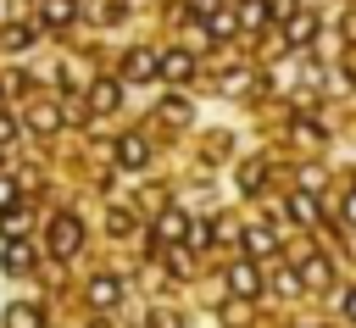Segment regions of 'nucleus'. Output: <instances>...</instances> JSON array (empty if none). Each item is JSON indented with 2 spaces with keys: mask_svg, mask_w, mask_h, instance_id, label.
<instances>
[{
  "mask_svg": "<svg viewBox=\"0 0 356 328\" xmlns=\"http://www.w3.org/2000/svg\"><path fill=\"white\" fill-rule=\"evenodd\" d=\"M239 189H245V195H256V189H261V161H245V172H239Z\"/></svg>",
  "mask_w": 356,
  "mask_h": 328,
  "instance_id": "obj_22",
  "label": "nucleus"
},
{
  "mask_svg": "<svg viewBox=\"0 0 356 328\" xmlns=\"http://www.w3.org/2000/svg\"><path fill=\"white\" fill-rule=\"evenodd\" d=\"M6 139H11V117H0V145H6Z\"/></svg>",
  "mask_w": 356,
  "mask_h": 328,
  "instance_id": "obj_31",
  "label": "nucleus"
},
{
  "mask_svg": "<svg viewBox=\"0 0 356 328\" xmlns=\"http://www.w3.org/2000/svg\"><path fill=\"white\" fill-rule=\"evenodd\" d=\"M117 300H122V278H117V272L89 278V306H95V311H111Z\"/></svg>",
  "mask_w": 356,
  "mask_h": 328,
  "instance_id": "obj_3",
  "label": "nucleus"
},
{
  "mask_svg": "<svg viewBox=\"0 0 356 328\" xmlns=\"http://www.w3.org/2000/svg\"><path fill=\"white\" fill-rule=\"evenodd\" d=\"M295 133H300V139H312V145H323V139H328V133H323V128H317V122H306V117H300V122H295Z\"/></svg>",
  "mask_w": 356,
  "mask_h": 328,
  "instance_id": "obj_25",
  "label": "nucleus"
},
{
  "mask_svg": "<svg viewBox=\"0 0 356 328\" xmlns=\"http://www.w3.org/2000/svg\"><path fill=\"white\" fill-rule=\"evenodd\" d=\"M0 267H6V272H28V267H33V250H28L22 239H6V250H0Z\"/></svg>",
  "mask_w": 356,
  "mask_h": 328,
  "instance_id": "obj_12",
  "label": "nucleus"
},
{
  "mask_svg": "<svg viewBox=\"0 0 356 328\" xmlns=\"http://www.w3.org/2000/svg\"><path fill=\"white\" fill-rule=\"evenodd\" d=\"M117 100H122V83H111V78H100V83H89V111H95V117H106V111H117Z\"/></svg>",
  "mask_w": 356,
  "mask_h": 328,
  "instance_id": "obj_5",
  "label": "nucleus"
},
{
  "mask_svg": "<svg viewBox=\"0 0 356 328\" xmlns=\"http://www.w3.org/2000/svg\"><path fill=\"white\" fill-rule=\"evenodd\" d=\"M117 161H122V167H145V161H150V139H145V133H122V139H117Z\"/></svg>",
  "mask_w": 356,
  "mask_h": 328,
  "instance_id": "obj_6",
  "label": "nucleus"
},
{
  "mask_svg": "<svg viewBox=\"0 0 356 328\" xmlns=\"http://www.w3.org/2000/svg\"><path fill=\"white\" fill-rule=\"evenodd\" d=\"M161 117H167V122H189V106H184V100H161Z\"/></svg>",
  "mask_w": 356,
  "mask_h": 328,
  "instance_id": "obj_24",
  "label": "nucleus"
},
{
  "mask_svg": "<svg viewBox=\"0 0 356 328\" xmlns=\"http://www.w3.org/2000/svg\"><path fill=\"white\" fill-rule=\"evenodd\" d=\"M72 11H78L72 0H44V28H67V22H72Z\"/></svg>",
  "mask_w": 356,
  "mask_h": 328,
  "instance_id": "obj_15",
  "label": "nucleus"
},
{
  "mask_svg": "<svg viewBox=\"0 0 356 328\" xmlns=\"http://www.w3.org/2000/svg\"><path fill=\"white\" fill-rule=\"evenodd\" d=\"M156 72H161L167 83H184V78L195 72V56H189V50H167V56H156Z\"/></svg>",
  "mask_w": 356,
  "mask_h": 328,
  "instance_id": "obj_4",
  "label": "nucleus"
},
{
  "mask_svg": "<svg viewBox=\"0 0 356 328\" xmlns=\"http://www.w3.org/2000/svg\"><path fill=\"white\" fill-rule=\"evenodd\" d=\"M345 33H350V39H356V11H350V17H345Z\"/></svg>",
  "mask_w": 356,
  "mask_h": 328,
  "instance_id": "obj_32",
  "label": "nucleus"
},
{
  "mask_svg": "<svg viewBox=\"0 0 356 328\" xmlns=\"http://www.w3.org/2000/svg\"><path fill=\"white\" fill-rule=\"evenodd\" d=\"M273 284H278L284 295H295V289H306V284H300V272H289V267H278V272H273Z\"/></svg>",
  "mask_w": 356,
  "mask_h": 328,
  "instance_id": "obj_23",
  "label": "nucleus"
},
{
  "mask_svg": "<svg viewBox=\"0 0 356 328\" xmlns=\"http://www.w3.org/2000/svg\"><path fill=\"white\" fill-rule=\"evenodd\" d=\"M228 289H234L239 300L261 295V261H250V256H245V261H234V267H228Z\"/></svg>",
  "mask_w": 356,
  "mask_h": 328,
  "instance_id": "obj_2",
  "label": "nucleus"
},
{
  "mask_svg": "<svg viewBox=\"0 0 356 328\" xmlns=\"http://www.w3.org/2000/svg\"><path fill=\"white\" fill-rule=\"evenodd\" d=\"M122 78H128V83H145V78H156V50H128V61H122Z\"/></svg>",
  "mask_w": 356,
  "mask_h": 328,
  "instance_id": "obj_7",
  "label": "nucleus"
},
{
  "mask_svg": "<svg viewBox=\"0 0 356 328\" xmlns=\"http://www.w3.org/2000/svg\"><path fill=\"white\" fill-rule=\"evenodd\" d=\"M339 311H345V317L356 322V289H345V300H339Z\"/></svg>",
  "mask_w": 356,
  "mask_h": 328,
  "instance_id": "obj_29",
  "label": "nucleus"
},
{
  "mask_svg": "<svg viewBox=\"0 0 356 328\" xmlns=\"http://www.w3.org/2000/svg\"><path fill=\"white\" fill-rule=\"evenodd\" d=\"M234 28H239V17H234V11H211V17H206V33H211V39H228Z\"/></svg>",
  "mask_w": 356,
  "mask_h": 328,
  "instance_id": "obj_17",
  "label": "nucleus"
},
{
  "mask_svg": "<svg viewBox=\"0 0 356 328\" xmlns=\"http://www.w3.org/2000/svg\"><path fill=\"white\" fill-rule=\"evenodd\" d=\"M28 122H33L39 133H50V128L61 122V111H56V106H33V111H28Z\"/></svg>",
  "mask_w": 356,
  "mask_h": 328,
  "instance_id": "obj_19",
  "label": "nucleus"
},
{
  "mask_svg": "<svg viewBox=\"0 0 356 328\" xmlns=\"http://www.w3.org/2000/svg\"><path fill=\"white\" fill-rule=\"evenodd\" d=\"M6 328H44V306H33V300L6 306Z\"/></svg>",
  "mask_w": 356,
  "mask_h": 328,
  "instance_id": "obj_10",
  "label": "nucleus"
},
{
  "mask_svg": "<svg viewBox=\"0 0 356 328\" xmlns=\"http://www.w3.org/2000/svg\"><path fill=\"white\" fill-rule=\"evenodd\" d=\"M78 250H83V222H78L72 211L50 217V256H56V261H67V256H78Z\"/></svg>",
  "mask_w": 356,
  "mask_h": 328,
  "instance_id": "obj_1",
  "label": "nucleus"
},
{
  "mask_svg": "<svg viewBox=\"0 0 356 328\" xmlns=\"http://www.w3.org/2000/svg\"><path fill=\"white\" fill-rule=\"evenodd\" d=\"M211 239H217V228H211V222H195V217H189V233H184V245H195V250H206Z\"/></svg>",
  "mask_w": 356,
  "mask_h": 328,
  "instance_id": "obj_18",
  "label": "nucleus"
},
{
  "mask_svg": "<svg viewBox=\"0 0 356 328\" xmlns=\"http://www.w3.org/2000/svg\"><path fill=\"white\" fill-rule=\"evenodd\" d=\"M184 233H189V217L184 211H161L156 217V245H178Z\"/></svg>",
  "mask_w": 356,
  "mask_h": 328,
  "instance_id": "obj_8",
  "label": "nucleus"
},
{
  "mask_svg": "<svg viewBox=\"0 0 356 328\" xmlns=\"http://www.w3.org/2000/svg\"><path fill=\"white\" fill-rule=\"evenodd\" d=\"M11 200H17V178H0V211H11Z\"/></svg>",
  "mask_w": 356,
  "mask_h": 328,
  "instance_id": "obj_27",
  "label": "nucleus"
},
{
  "mask_svg": "<svg viewBox=\"0 0 356 328\" xmlns=\"http://www.w3.org/2000/svg\"><path fill=\"white\" fill-rule=\"evenodd\" d=\"M345 222H350V228H356V189H350V195H345Z\"/></svg>",
  "mask_w": 356,
  "mask_h": 328,
  "instance_id": "obj_30",
  "label": "nucleus"
},
{
  "mask_svg": "<svg viewBox=\"0 0 356 328\" xmlns=\"http://www.w3.org/2000/svg\"><path fill=\"white\" fill-rule=\"evenodd\" d=\"M22 228H28V211H0V233L6 239H22Z\"/></svg>",
  "mask_w": 356,
  "mask_h": 328,
  "instance_id": "obj_20",
  "label": "nucleus"
},
{
  "mask_svg": "<svg viewBox=\"0 0 356 328\" xmlns=\"http://www.w3.org/2000/svg\"><path fill=\"white\" fill-rule=\"evenodd\" d=\"M267 17H278V22H289V17H295V0H267Z\"/></svg>",
  "mask_w": 356,
  "mask_h": 328,
  "instance_id": "obj_26",
  "label": "nucleus"
},
{
  "mask_svg": "<svg viewBox=\"0 0 356 328\" xmlns=\"http://www.w3.org/2000/svg\"><path fill=\"white\" fill-rule=\"evenodd\" d=\"M239 28H267V0H239Z\"/></svg>",
  "mask_w": 356,
  "mask_h": 328,
  "instance_id": "obj_16",
  "label": "nucleus"
},
{
  "mask_svg": "<svg viewBox=\"0 0 356 328\" xmlns=\"http://www.w3.org/2000/svg\"><path fill=\"white\" fill-rule=\"evenodd\" d=\"M245 250H250V261H256V256H273V250H278V233L261 228V222H245Z\"/></svg>",
  "mask_w": 356,
  "mask_h": 328,
  "instance_id": "obj_9",
  "label": "nucleus"
},
{
  "mask_svg": "<svg viewBox=\"0 0 356 328\" xmlns=\"http://www.w3.org/2000/svg\"><path fill=\"white\" fill-rule=\"evenodd\" d=\"M300 267V284L306 289H328V278H334V267L323 261V256H306V261H295Z\"/></svg>",
  "mask_w": 356,
  "mask_h": 328,
  "instance_id": "obj_11",
  "label": "nucleus"
},
{
  "mask_svg": "<svg viewBox=\"0 0 356 328\" xmlns=\"http://www.w3.org/2000/svg\"><path fill=\"white\" fill-rule=\"evenodd\" d=\"M217 11V0H189V17H211Z\"/></svg>",
  "mask_w": 356,
  "mask_h": 328,
  "instance_id": "obj_28",
  "label": "nucleus"
},
{
  "mask_svg": "<svg viewBox=\"0 0 356 328\" xmlns=\"http://www.w3.org/2000/svg\"><path fill=\"white\" fill-rule=\"evenodd\" d=\"M289 217H295V222H306V228H312V222H317V200H312V195H306V189H300V195H289Z\"/></svg>",
  "mask_w": 356,
  "mask_h": 328,
  "instance_id": "obj_14",
  "label": "nucleus"
},
{
  "mask_svg": "<svg viewBox=\"0 0 356 328\" xmlns=\"http://www.w3.org/2000/svg\"><path fill=\"white\" fill-rule=\"evenodd\" d=\"M312 33H317V17H312V11H295V17H289V28H284V39H289V44H306Z\"/></svg>",
  "mask_w": 356,
  "mask_h": 328,
  "instance_id": "obj_13",
  "label": "nucleus"
},
{
  "mask_svg": "<svg viewBox=\"0 0 356 328\" xmlns=\"http://www.w3.org/2000/svg\"><path fill=\"white\" fill-rule=\"evenodd\" d=\"M0 44H6V50H28V44H33V28H6Z\"/></svg>",
  "mask_w": 356,
  "mask_h": 328,
  "instance_id": "obj_21",
  "label": "nucleus"
}]
</instances>
